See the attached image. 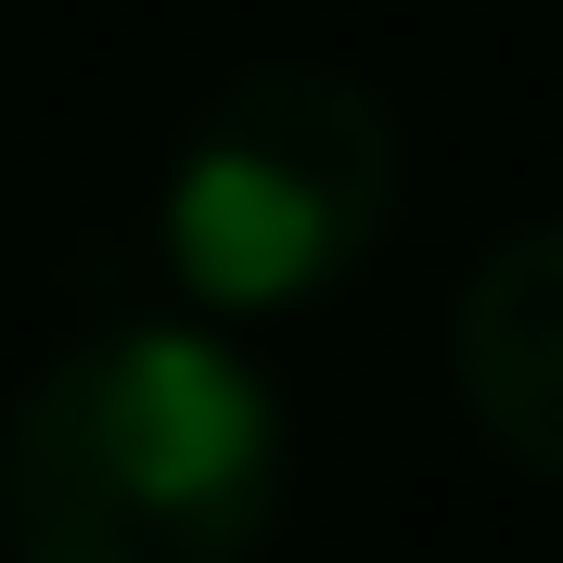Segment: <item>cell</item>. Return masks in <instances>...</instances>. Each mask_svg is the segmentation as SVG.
<instances>
[{
	"mask_svg": "<svg viewBox=\"0 0 563 563\" xmlns=\"http://www.w3.org/2000/svg\"><path fill=\"white\" fill-rule=\"evenodd\" d=\"M282 526V410L206 320L90 333L0 410L13 563H256Z\"/></svg>",
	"mask_w": 563,
	"mask_h": 563,
	"instance_id": "cell-1",
	"label": "cell"
},
{
	"mask_svg": "<svg viewBox=\"0 0 563 563\" xmlns=\"http://www.w3.org/2000/svg\"><path fill=\"white\" fill-rule=\"evenodd\" d=\"M397 192H410V141L385 90L282 52V65L218 77L206 115L179 129L154 244L206 320H282L372 269V244L397 231Z\"/></svg>",
	"mask_w": 563,
	"mask_h": 563,
	"instance_id": "cell-2",
	"label": "cell"
},
{
	"mask_svg": "<svg viewBox=\"0 0 563 563\" xmlns=\"http://www.w3.org/2000/svg\"><path fill=\"white\" fill-rule=\"evenodd\" d=\"M449 372H461L474 435L563 487V218H526L474 256L449 308Z\"/></svg>",
	"mask_w": 563,
	"mask_h": 563,
	"instance_id": "cell-3",
	"label": "cell"
}]
</instances>
